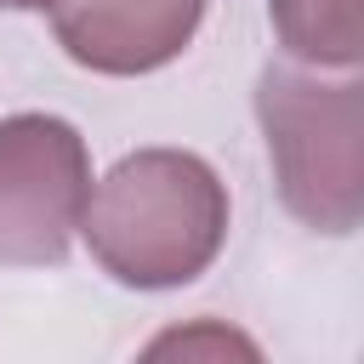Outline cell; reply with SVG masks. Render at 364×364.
Instances as JSON below:
<instances>
[{
    "label": "cell",
    "instance_id": "1",
    "mask_svg": "<svg viewBox=\"0 0 364 364\" xmlns=\"http://www.w3.org/2000/svg\"><path fill=\"white\" fill-rule=\"evenodd\" d=\"M80 233L114 284L176 290L222 256L228 188L188 148H136L91 188Z\"/></svg>",
    "mask_w": 364,
    "mask_h": 364
},
{
    "label": "cell",
    "instance_id": "2",
    "mask_svg": "<svg viewBox=\"0 0 364 364\" xmlns=\"http://www.w3.org/2000/svg\"><path fill=\"white\" fill-rule=\"evenodd\" d=\"M358 114H364L358 74L318 80L301 68H262V80H256V119L267 136L279 199L296 222H307L318 233L358 228V210H364Z\"/></svg>",
    "mask_w": 364,
    "mask_h": 364
},
{
    "label": "cell",
    "instance_id": "3",
    "mask_svg": "<svg viewBox=\"0 0 364 364\" xmlns=\"http://www.w3.org/2000/svg\"><path fill=\"white\" fill-rule=\"evenodd\" d=\"M91 199L85 136L57 114L0 119V267H57Z\"/></svg>",
    "mask_w": 364,
    "mask_h": 364
},
{
    "label": "cell",
    "instance_id": "4",
    "mask_svg": "<svg viewBox=\"0 0 364 364\" xmlns=\"http://www.w3.org/2000/svg\"><path fill=\"white\" fill-rule=\"evenodd\" d=\"M210 0H57L51 34L91 74H154L188 51Z\"/></svg>",
    "mask_w": 364,
    "mask_h": 364
},
{
    "label": "cell",
    "instance_id": "5",
    "mask_svg": "<svg viewBox=\"0 0 364 364\" xmlns=\"http://www.w3.org/2000/svg\"><path fill=\"white\" fill-rule=\"evenodd\" d=\"M267 17L296 63L353 74L364 57V0H267Z\"/></svg>",
    "mask_w": 364,
    "mask_h": 364
},
{
    "label": "cell",
    "instance_id": "6",
    "mask_svg": "<svg viewBox=\"0 0 364 364\" xmlns=\"http://www.w3.org/2000/svg\"><path fill=\"white\" fill-rule=\"evenodd\" d=\"M136 364H267V358L256 336H245L228 318H182V324H165L136 353Z\"/></svg>",
    "mask_w": 364,
    "mask_h": 364
},
{
    "label": "cell",
    "instance_id": "7",
    "mask_svg": "<svg viewBox=\"0 0 364 364\" xmlns=\"http://www.w3.org/2000/svg\"><path fill=\"white\" fill-rule=\"evenodd\" d=\"M6 11H40V6H57V0H0Z\"/></svg>",
    "mask_w": 364,
    "mask_h": 364
}]
</instances>
